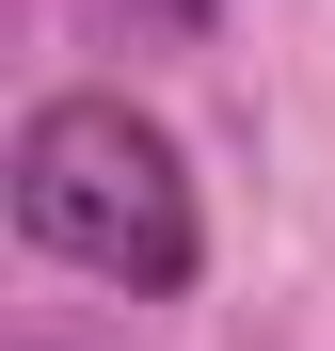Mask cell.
<instances>
[{
  "instance_id": "obj_2",
  "label": "cell",
  "mask_w": 335,
  "mask_h": 351,
  "mask_svg": "<svg viewBox=\"0 0 335 351\" xmlns=\"http://www.w3.org/2000/svg\"><path fill=\"white\" fill-rule=\"evenodd\" d=\"M144 16H160V32H208V16H223V0H144Z\"/></svg>"
},
{
  "instance_id": "obj_1",
  "label": "cell",
  "mask_w": 335,
  "mask_h": 351,
  "mask_svg": "<svg viewBox=\"0 0 335 351\" xmlns=\"http://www.w3.org/2000/svg\"><path fill=\"white\" fill-rule=\"evenodd\" d=\"M16 240L64 256L128 304H176L208 271V208H192V160L160 112H128L112 80H64L16 112Z\"/></svg>"
},
{
  "instance_id": "obj_3",
  "label": "cell",
  "mask_w": 335,
  "mask_h": 351,
  "mask_svg": "<svg viewBox=\"0 0 335 351\" xmlns=\"http://www.w3.org/2000/svg\"><path fill=\"white\" fill-rule=\"evenodd\" d=\"M32 351H48V335H32Z\"/></svg>"
}]
</instances>
